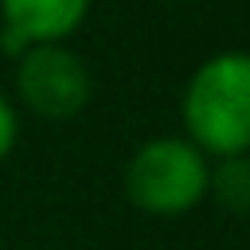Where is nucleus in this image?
I'll return each instance as SVG.
<instances>
[{
    "label": "nucleus",
    "mask_w": 250,
    "mask_h": 250,
    "mask_svg": "<svg viewBox=\"0 0 250 250\" xmlns=\"http://www.w3.org/2000/svg\"><path fill=\"white\" fill-rule=\"evenodd\" d=\"M90 12V0H0L8 51L62 43Z\"/></svg>",
    "instance_id": "4"
},
{
    "label": "nucleus",
    "mask_w": 250,
    "mask_h": 250,
    "mask_svg": "<svg viewBox=\"0 0 250 250\" xmlns=\"http://www.w3.org/2000/svg\"><path fill=\"white\" fill-rule=\"evenodd\" d=\"M207 180H211V168L203 152L180 137L145 141L125 168V191L148 215L191 211L207 195Z\"/></svg>",
    "instance_id": "2"
},
{
    "label": "nucleus",
    "mask_w": 250,
    "mask_h": 250,
    "mask_svg": "<svg viewBox=\"0 0 250 250\" xmlns=\"http://www.w3.org/2000/svg\"><path fill=\"white\" fill-rule=\"evenodd\" d=\"M16 90L23 105L35 109L39 117L62 121V117H74L90 102V70L62 43L27 47L16 66Z\"/></svg>",
    "instance_id": "3"
},
{
    "label": "nucleus",
    "mask_w": 250,
    "mask_h": 250,
    "mask_svg": "<svg viewBox=\"0 0 250 250\" xmlns=\"http://www.w3.org/2000/svg\"><path fill=\"white\" fill-rule=\"evenodd\" d=\"M12 145H16V109H12L8 98L0 94V160L12 152Z\"/></svg>",
    "instance_id": "6"
},
{
    "label": "nucleus",
    "mask_w": 250,
    "mask_h": 250,
    "mask_svg": "<svg viewBox=\"0 0 250 250\" xmlns=\"http://www.w3.org/2000/svg\"><path fill=\"white\" fill-rule=\"evenodd\" d=\"M184 125L199 152L219 160L250 152V55L223 51L195 66L184 90Z\"/></svg>",
    "instance_id": "1"
},
{
    "label": "nucleus",
    "mask_w": 250,
    "mask_h": 250,
    "mask_svg": "<svg viewBox=\"0 0 250 250\" xmlns=\"http://www.w3.org/2000/svg\"><path fill=\"white\" fill-rule=\"evenodd\" d=\"M188 4H195V0H188Z\"/></svg>",
    "instance_id": "7"
},
{
    "label": "nucleus",
    "mask_w": 250,
    "mask_h": 250,
    "mask_svg": "<svg viewBox=\"0 0 250 250\" xmlns=\"http://www.w3.org/2000/svg\"><path fill=\"white\" fill-rule=\"evenodd\" d=\"M207 188H215L219 203H227L230 211H246L250 207V160L246 156L219 160V172L207 180Z\"/></svg>",
    "instance_id": "5"
}]
</instances>
